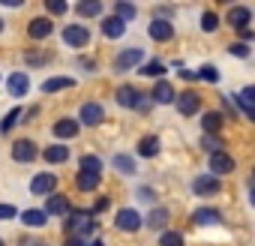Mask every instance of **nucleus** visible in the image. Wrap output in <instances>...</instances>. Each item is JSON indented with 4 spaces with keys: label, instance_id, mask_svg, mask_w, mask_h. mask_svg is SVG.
Masks as SVG:
<instances>
[{
    "label": "nucleus",
    "instance_id": "f257e3e1",
    "mask_svg": "<svg viewBox=\"0 0 255 246\" xmlns=\"http://www.w3.org/2000/svg\"><path fill=\"white\" fill-rule=\"evenodd\" d=\"M66 234H72V237H87L90 231H93V219H90V213H84V210H78V213H72V216H66Z\"/></svg>",
    "mask_w": 255,
    "mask_h": 246
},
{
    "label": "nucleus",
    "instance_id": "f03ea898",
    "mask_svg": "<svg viewBox=\"0 0 255 246\" xmlns=\"http://www.w3.org/2000/svg\"><path fill=\"white\" fill-rule=\"evenodd\" d=\"M192 192H195V195L210 198V195H219V192H222V186H219V180H216L213 174H201V177H195V180H192Z\"/></svg>",
    "mask_w": 255,
    "mask_h": 246
},
{
    "label": "nucleus",
    "instance_id": "7ed1b4c3",
    "mask_svg": "<svg viewBox=\"0 0 255 246\" xmlns=\"http://www.w3.org/2000/svg\"><path fill=\"white\" fill-rule=\"evenodd\" d=\"M114 222H117L120 231H138V228H141V213L132 210V207H123V210L114 216Z\"/></svg>",
    "mask_w": 255,
    "mask_h": 246
},
{
    "label": "nucleus",
    "instance_id": "20e7f679",
    "mask_svg": "<svg viewBox=\"0 0 255 246\" xmlns=\"http://www.w3.org/2000/svg\"><path fill=\"white\" fill-rule=\"evenodd\" d=\"M141 57H144V51H141V48H123V51L114 57V66H117L120 72H126V69L138 66V63H141Z\"/></svg>",
    "mask_w": 255,
    "mask_h": 246
},
{
    "label": "nucleus",
    "instance_id": "39448f33",
    "mask_svg": "<svg viewBox=\"0 0 255 246\" xmlns=\"http://www.w3.org/2000/svg\"><path fill=\"white\" fill-rule=\"evenodd\" d=\"M63 42H66V45L81 48V45H87V42H90V33H87V27H84V24H69V27L63 30Z\"/></svg>",
    "mask_w": 255,
    "mask_h": 246
},
{
    "label": "nucleus",
    "instance_id": "423d86ee",
    "mask_svg": "<svg viewBox=\"0 0 255 246\" xmlns=\"http://www.w3.org/2000/svg\"><path fill=\"white\" fill-rule=\"evenodd\" d=\"M174 102H177V111H180V114H186V117H189V114H195V111H198V105H201V99H198V93H195V90H183L180 96H174Z\"/></svg>",
    "mask_w": 255,
    "mask_h": 246
},
{
    "label": "nucleus",
    "instance_id": "0eeeda50",
    "mask_svg": "<svg viewBox=\"0 0 255 246\" xmlns=\"http://www.w3.org/2000/svg\"><path fill=\"white\" fill-rule=\"evenodd\" d=\"M12 159H15V162H33V159H36V144H33L30 138L15 141V144H12Z\"/></svg>",
    "mask_w": 255,
    "mask_h": 246
},
{
    "label": "nucleus",
    "instance_id": "6e6552de",
    "mask_svg": "<svg viewBox=\"0 0 255 246\" xmlns=\"http://www.w3.org/2000/svg\"><path fill=\"white\" fill-rule=\"evenodd\" d=\"M54 186H57V177H54V174H36V177L30 180V192H33V195H51Z\"/></svg>",
    "mask_w": 255,
    "mask_h": 246
},
{
    "label": "nucleus",
    "instance_id": "1a4fd4ad",
    "mask_svg": "<svg viewBox=\"0 0 255 246\" xmlns=\"http://www.w3.org/2000/svg\"><path fill=\"white\" fill-rule=\"evenodd\" d=\"M105 120V111L99 102H84L81 105V123H87V126H96V123Z\"/></svg>",
    "mask_w": 255,
    "mask_h": 246
},
{
    "label": "nucleus",
    "instance_id": "9d476101",
    "mask_svg": "<svg viewBox=\"0 0 255 246\" xmlns=\"http://www.w3.org/2000/svg\"><path fill=\"white\" fill-rule=\"evenodd\" d=\"M210 171H213V177H219V174H231L234 171V159L222 150V153H213L210 156Z\"/></svg>",
    "mask_w": 255,
    "mask_h": 246
},
{
    "label": "nucleus",
    "instance_id": "9b49d317",
    "mask_svg": "<svg viewBox=\"0 0 255 246\" xmlns=\"http://www.w3.org/2000/svg\"><path fill=\"white\" fill-rule=\"evenodd\" d=\"M117 102L123 108H138L141 105V93L135 87H129V84H123V87H117Z\"/></svg>",
    "mask_w": 255,
    "mask_h": 246
},
{
    "label": "nucleus",
    "instance_id": "f8f14e48",
    "mask_svg": "<svg viewBox=\"0 0 255 246\" xmlns=\"http://www.w3.org/2000/svg\"><path fill=\"white\" fill-rule=\"evenodd\" d=\"M174 36V27L165 21V18H153V24H150V39H156V42H168Z\"/></svg>",
    "mask_w": 255,
    "mask_h": 246
},
{
    "label": "nucleus",
    "instance_id": "ddd939ff",
    "mask_svg": "<svg viewBox=\"0 0 255 246\" xmlns=\"http://www.w3.org/2000/svg\"><path fill=\"white\" fill-rule=\"evenodd\" d=\"M249 18H252V12H249L246 6H234V9H228V24H231L234 30L249 27Z\"/></svg>",
    "mask_w": 255,
    "mask_h": 246
},
{
    "label": "nucleus",
    "instance_id": "4468645a",
    "mask_svg": "<svg viewBox=\"0 0 255 246\" xmlns=\"http://www.w3.org/2000/svg\"><path fill=\"white\" fill-rule=\"evenodd\" d=\"M51 30H54L51 18H33V21H30V27H27L30 39H45V36H51Z\"/></svg>",
    "mask_w": 255,
    "mask_h": 246
},
{
    "label": "nucleus",
    "instance_id": "2eb2a0df",
    "mask_svg": "<svg viewBox=\"0 0 255 246\" xmlns=\"http://www.w3.org/2000/svg\"><path fill=\"white\" fill-rule=\"evenodd\" d=\"M54 135H57V138H75V135H78V120H72V117L57 120V123H54Z\"/></svg>",
    "mask_w": 255,
    "mask_h": 246
},
{
    "label": "nucleus",
    "instance_id": "dca6fc26",
    "mask_svg": "<svg viewBox=\"0 0 255 246\" xmlns=\"http://www.w3.org/2000/svg\"><path fill=\"white\" fill-rule=\"evenodd\" d=\"M27 87H30V81H27V75H24V72H12V75H9V81H6V90H9L12 96H24V93H27Z\"/></svg>",
    "mask_w": 255,
    "mask_h": 246
},
{
    "label": "nucleus",
    "instance_id": "f3484780",
    "mask_svg": "<svg viewBox=\"0 0 255 246\" xmlns=\"http://www.w3.org/2000/svg\"><path fill=\"white\" fill-rule=\"evenodd\" d=\"M174 96H177V93H174V87H171L168 81H162V78H159V81H156V87H153V102L168 105V102H174Z\"/></svg>",
    "mask_w": 255,
    "mask_h": 246
},
{
    "label": "nucleus",
    "instance_id": "a211bd4d",
    "mask_svg": "<svg viewBox=\"0 0 255 246\" xmlns=\"http://www.w3.org/2000/svg\"><path fill=\"white\" fill-rule=\"evenodd\" d=\"M69 213V201L63 195H48V204H45V216H63Z\"/></svg>",
    "mask_w": 255,
    "mask_h": 246
},
{
    "label": "nucleus",
    "instance_id": "6ab92c4d",
    "mask_svg": "<svg viewBox=\"0 0 255 246\" xmlns=\"http://www.w3.org/2000/svg\"><path fill=\"white\" fill-rule=\"evenodd\" d=\"M219 219H222V213L213 210V207H201V210L192 213V222H195V225H216Z\"/></svg>",
    "mask_w": 255,
    "mask_h": 246
},
{
    "label": "nucleus",
    "instance_id": "aec40b11",
    "mask_svg": "<svg viewBox=\"0 0 255 246\" xmlns=\"http://www.w3.org/2000/svg\"><path fill=\"white\" fill-rule=\"evenodd\" d=\"M222 114L219 111H207L204 117H201V126H204V135H213V132H219L222 129Z\"/></svg>",
    "mask_w": 255,
    "mask_h": 246
},
{
    "label": "nucleus",
    "instance_id": "412c9836",
    "mask_svg": "<svg viewBox=\"0 0 255 246\" xmlns=\"http://www.w3.org/2000/svg\"><path fill=\"white\" fill-rule=\"evenodd\" d=\"M45 162H51V165H57V162H66L69 159V147L66 144H51V147H45Z\"/></svg>",
    "mask_w": 255,
    "mask_h": 246
},
{
    "label": "nucleus",
    "instance_id": "4be33fe9",
    "mask_svg": "<svg viewBox=\"0 0 255 246\" xmlns=\"http://www.w3.org/2000/svg\"><path fill=\"white\" fill-rule=\"evenodd\" d=\"M102 33H105L108 39H120V36L126 33V24H123L120 18H105V21H102Z\"/></svg>",
    "mask_w": 255,
    "mask_h": 246
},
{
    "label": "nucleus",
    "instance_id": "5701e85b",
    "mask_svg": "<svg viewBox=\"0 0 255 246\" xmlns=\"http://www.w3.org/2000/svg\"><path fill=\"white\" fill-rule=\"evenodd\" d=\"M138 153H141L144 159H153V156L159 153V138H156V135H144V138L138 141Z\"/></svg>",
    "mask_w": 255,
    "mask_h": 246
},
{
    "label": "nucleus",
    "instance_id": "b1692460",
    "mask_svg": "<svg viewBox=\"0 0 255 246\" xmlns=\"http://www.w3.org/2000/svg\"><path fill=\"white\" fill-rule=\"evenodd\" d=\"M75 186H78L81 192H93V189L99 186V174H87V171H78V177H75Z\"/></svg>",
    "mask_w": 255,
    "mask_h": 246
},
{
    "label": "nucleus",
    "instance_id": "393cba45",
    "mask_svg": "<svg viewBox=\"0 0 255 246\" xmlns=\"http://www.w3.org/2000/svg\"><path fill=\"white\" fill-rule=\"evenodd\" d=\"M234 99L240 102L243 114H246V117L252 120V117H255V105H252V87H243V90H240V96H234Z\"/></svg>",
    "mask_w": 255,
    "mask_h": 246
},
{
    "label": "nucleus",
    "instance_id": "a878e982",
    "mask_svg": "<svg viewBox=\"0 0 255 246\" xmlns=\"http://www.w3.org/2000/svg\"><path fill=\"white\" fill-rule=\"evenodd\" d=\"M45 219H48V216H45V210H24V213H21V222H24V225H30V228L45 225Z\"/></svg>",
    "mask_w": 255,
    "mask_h": 246
},
{
    "label": "nucleus",
    "instance_id": "bb28decb",
    "mask_svg": "<svg viewBox=\"0 0 255 246\" xmlns=\"http://www.w3.org/2000/svg\"><path fill=\"white\" fill-rule=\"evenodd\" d=\"M111 165H114L117 171H123V174H132V171H135V159H132V156H123V153H120V156H114V159H111Z\"/></svg>",
    "mask_w": 255,
    "mask_h": 246
},
{
    "label": "nucleus",
    "instance_id": "cd10ccee",
    "mask_svg": "<svg viewBox=\"0 0 255 246\" xmlns=\"http://www.w3.org/2000/svg\"><path fill=\"white\" fill-rule=\"evenodd\" d=\"M102 12V3L99 0H84V3H78V15H84V18H93V15H99Z\"/></svg>",
    "mask_w": 255,
    "mask_h": 246
},
{
    "label": "nucleus",
    "instance_id": "c85d7f7f",
    "mask_svg": "<svg viewBox=\"0 0 255 246\" xmlns=\"http://www.w3.org/2000/svg\"><path fill=\"white\" fill-rule=\"evenodd\" d=\"M15 123H21V108H18V105H15V108H12L3 120H0V132H9V129L15 126Z\"/></svg>",
    "mask_w": 255,
    "mask_h": 246
},
{
    "label": "nucleus",
    "instance_id": "c756f323",
    "mask_svg": "<svg viewBox=\"0 0 255 246\" xmlns=\"http://www.w3.org/2000/svg\"><path fill=\"white\" fill-rule=\"evenodd\" d=\"M114 18H120L123 24L132 21V18H135V6H132V3H117V6H114Z\"/></svg>",
    "mask_w": 255,
    "mask_h": 246
},
{
    "label": "nucleus",
    "instance_id": "7c9ffc66",
    "mask_svg": "<svg viewBox=\"0 0 255 246\" xmlns=\"http://www.w3.org/2000/svg\"><path fill=\"white\" fill-rule=\"evenodd\" d=\"M75 81L72 78H48L45 84H42V90L45 93H54V90H66V87H72Z\"/></svg>",
    "mask_w": 255,
    "mask_h": 246
},
{
    "label": "nucleus",
    "instance_id": "2f4dec72",
    "mask_svg": "<svg viewBox=\"0 0 255 246\" xmlns=\"http://www.w3.org/2000/svg\"><path fill=\"white\" fill-rule=\"evenodd\" d=\"M162 72H165V66L159 60H150V63L141 66V75H147V78H162Z\"/></svg>",
    "mask_w": 255,
    "mask_h": 246
},
{
    "label": "nucleus",
    "instance_id": "473e14b6",
    "mask_svg": "<svg viewBox=\"0 0 255 246\" xmlns=\"http://www.w3.org/2000/svg\"><path fill=\"white\" fill-rule=\"evenodd\" d=\"M201 147L210 150V156H213V153H222V138H219V135H204V138H201Z\"/></svg>",
    "mask_w": 255,
    "mask_h": 246
},
{
    "label": "nucleus",
    "instance_id": "72a5a7b5",
    "mask_svg": "<svg viewBox=\"0 0 255 246\" xmlns=\"http://www.w3.org/2000/svg\"><path fill=\"white\" fill-rule=\"evenodd\" d=\"M81 171H87V174H99V171H102L99 156H81Z\"/></svg>",
    "mask_w": 255,
    "mask_h": 246
},
{
    "label": "nucleus",
    "instance_id": "f704fd0d",
    "mask_svg": "<svg viewBox=\"0 0 255 246\" xmlns=\"http://www.w3.org/2000/svg\"><path fill=\"white\" fill-rule=\"evenodd\" d=\"M165 222H168V213H165V210H153V213H150V219H147V225H150L153 231L165 228Z\"/></svg>",
    "mask_w": 255,
    "mask_h": 246
},
{
    "label": "nucleus",
    "instance_id": "c9c22d12",
    "mask_svg": "<svg viewBox=\"0 0 255 246\" xmlns=\"http://www.w3.org/2000/svg\"><path fill=\"white\" fill-rule=\"evenodd\" d=\"M159 246H183V237H180L177 231H162Z\"/></svg>",
    "mask_w": 255,
    "mask_h": 246
},
{
    "label": "nucleus",
    "instance_id": "e433bc0d",
    "mask_svg": "<svg viewBox=\"0 0 255 246\" xmlns=\"http://www.w3.org/2000/svg\"><path fill=\"white\" fill-rule=\"evenodd\" d=\"M201 27H204L207 33H213V30L219 27V21H216V12H204V15H201Z\"/></svg>",
    "mask_w": 255,
    "mask_h": 246
},
{
    "label": "nucleus",
    "instance_id": "4c0bfd02",
    "mask_svg": "<svg viewBox=\"0 0 255 246\" xmlns=\"http://www.w3.org/2000/svg\"><path fill=\"white\" fill-rule=\"evenodd\" d=\"M198 78H204V81L213 84V81H219V72H216V66H201L198 69Z\"/></svg>",
    "mask_w": 255,
    "mask_h": 246
},
{
    "label": "nucleus",
    "instance_id": "58836bf2",
    "mask_svg": "<svg viewBox=\"0 0 255 246\" xmlns=\"http://www.w3.org/2000/svg\"><path fill=\"white\" fill-rule=\"evenodd\" d=\"M45 6H48L51 15H63V12H66V0H48Z\"/></svg>",
    "mask_w": 255,
    "mask_h": 246
},
{
    "label": "nucleus",
    "instance_id": "ea45409f",
    "mask_svg": "<svg viewBox=\"0 0 255 246\" xmlns=\"http://www.w3.org/2000/svg\"><path fill=\"white\" fill-rule=\"evenodd\" d=\"M228 51H231L234 57H249V45H246V42H234Z\"/></svg>",
    "mask_w": 255,
    "mask_h": 246
},
{
    "label": "nucleus",
    "instance_id": "a19ab883",
    "mask_svg": "<svg viewBox=\"0 0 255 246\" xmlns=\"http://www.w3.org/2000/svg\"><path fill=\"white\" fill-rule=\"evenodd\" d=\"M12 216H18L12 204H0V219H12Z\"/></svg>",
    "mask_w": 255,
    "mask_h": 246
},
{
    "label": "nucleus",
    "instance_id": "79ce46f5",
    "mask_svg": "<svg viewBox=\"0 0 255 246\" xmlns=\"http://www.w3.org/2000/svg\"><path fill=\"white\" fill-rule=\"evenodd\" d=\"M90 246H102V240H93V243H90Z\"/></svg>",
    "mask_w": 255,
    "mask_h": 246
},
{
    "label": "nucleus",
    "instance_id": "37998d69",
    "mask_svg": "<svg viewBox=\"0 0 255 246\" xmlns=\"http://www.w3.org/2000/svg\"><path fill=\"white\" fill-rule=\"evenodd\" d=\"M0 30H3V21H0Z\"/></svg>",
    "mask_w": 255,
    "mask_h": 246
},
{
    "label": "nucleus",
    "instance_id": "c03bdc74",
    "mask_svg": "<svg viewBox=\"0 0 255 246\" xmlns=\"http://www.w3.org/2000/svg\"><path fill=\"white\" fill-rule=\"evenodd\" d=\"M0 246H3V240H0Z\"/></svg>",
    "mask_w": 255,
    "mask_h": 246
}]
</instances>
